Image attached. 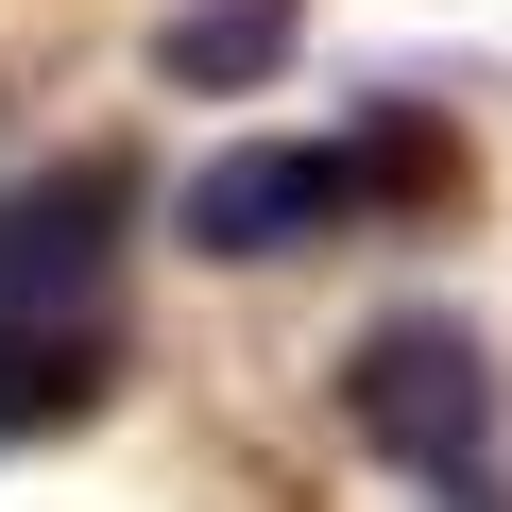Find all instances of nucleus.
Here are the masks:
<instances>
[{"mask_svg": "<svg viewBox=\"0 0 512 512\" xmlns=\"http://www.w3.org/2000/svg\"><path fill=\"white\" fill-rule=\"evenodd\" d=\"M410 205H461V137L427 120H359V137H239L188 171V256H222V274H256V256H325L359 222H410Z\"/></svg>", "mask_w": 512, "mask_h": 512, "instance_id": "1", "label": "nucleus"}, {"mask_svg": "<svg viewBox=\"0 0 512 512\" xmlns=\"http://www.w3.org/2000/svg\"><path fill=\"white\" fill-rule=\"evenodd\" d=\"M342 427L376 461H410V478H478L495 461V376H478L461 325H376L359 376H342Z\"/></svg>", "mask_w": 512, "mask_h": 512, "instance_id": "2", "label": "nucleus"}, {"mask_svg": "<svg viewBox=\"0 0 512 512\" xmlns=\"http://www.w3.org/2000/svg\"><path fill=\"white\" fill-rule=\"evenodd\" d=\"M120 222H137V171L120 154H69L35 188H0V308H103Z\"/></svg>", "mask_w": 512, "mask_h": 512, "instance_id": "3", "label": "nucleus"}, {"mask_svg": "<svg viewBox=\"0 0 512 512\" xmlns=\"http://www.w3.org/2000/svg\"><path fill=\"white\" fill-rule=\"evenodd\" d=\"M120 393V325L103 308H0V444H52Z\"/></svg>", "mask_w": 512, "mask_h": 512, "instance_id": "4", "label": "nucleus"}]
</instances>
